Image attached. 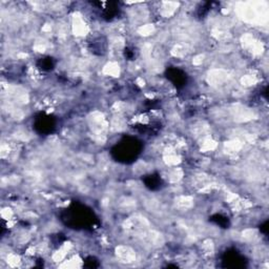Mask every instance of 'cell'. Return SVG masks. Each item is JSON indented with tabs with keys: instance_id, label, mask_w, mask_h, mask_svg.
<instances>
[{
	"instance_id": "4",
	"label": "cell",
	"mask_w": 269,
	"mask_h": 269,
	"mask_svg": "<svg viewBox=\"0 0 269 269\" xmlns=\"http://www.w3.org/2000/svg\"><path fill=\"white\" fill-rule=\"evenodd\" d=\"M225 267H232V268H241L245 267L246 261L244 256H242L236 250L226 252L223 256V261Z\"/></svg>"
},
{
	"instance_id": "8",
	"label": "cell",
	"mask_w": 269,
	"mask_h": 269,
	"mask_svg": "<svg viewBox=\"0 0 269 269\" xmlns=\"http://www.w3.org/2000/svg\"><path fill=\"white\" fill-rule=\"evenodd\" d=\"M213 222H215L217 225L223 227V229H226L230 225V221L226 217H223L222 215H216L211 219Z\"/></svg>"
},
{
	"instance_id": "6",
	"label": "cell",
	"mask_w": 269,
	"mask_h": 269,
	"mask_svg": "<svg viewBox=\"0 0 269 269\" xmlns=\"http://www.w3.org/2000/svg\"><path fill=\"white\" fill-rule=\"evenodd\" d=\"M144 183H146L147 188H149L150 190H158L161 188V178L158 175H150L148 176L146 179H144Z\"/></svg>"
},
{
	"instance_id": "3",
	"label": "cell",
	"mask_w": 269,
	"mask_h": 269,
	"mask_svg": "<svg viewBox=\"0 0 269 269\" xmlns=\"http://www.w3.org/2000/svg\"><path fill=\"white\" fill-rule=\"evenodd\" d=\"M34 128L40 134L49 135L56 129V120L49 115H40L35 119Z\"/></svg>"
},
{
	"instance_id": "1",
	"label": "cell",
	"mask_w": 269,
	"mask_h": 269,
	"mask_svg": "<svg viewBox=\"0 0 269 269\" xmlns=\"http://www.w3.org/2000/svg\"><path fill=\"white\" fill-rule=\"evenodd\" d=\"M142 146L135 138H124L113 149V156L122 163L133 162L141 153Z\"/></svg>"
},
{
	"instance_id": "7",
	"label": "cell",
	"mask_w": 269,
	"mask_h": 269,
	"mask_svg": "<svg viewBox=\"0 0 269 269\" xmlns=\"http://www.w3.org/2000/svg\"><path fill=\"white\" fill-rule=\"evenodd\" d=\"M38 66L40 69H43L44 71H52L54 69L55 62L51 57L41 58L38 62Z\"/></svg>"
},
{
	"instance_id": "5",
	"label": "cell",
	"mask_w": 269,
	"mask_h": 269,
	"mask_svg": "<svg viewBox=\"0 0 269 269\" xmlns=\"http://www.w3.org/2000/svg\"><path fill=\"white\" fill-rule=\"evenodd\" d=\"M167 77L178 89L185 87L186 82H188V76H186V74L182 70L177 69V68L168 69Z\"/></svg>"
},
{
	"instance_id": "2",
	"label": "cell",
	"mask_w": 269,
	"mask_h": 269,
	"mask_svg": "<svg viewBox=\"0 0 269 269\" xmlns=\"http://www.w3.org/2000/svg\"><path fill=\"white\" fill-rule=\"evenodd\" d=\"M67 224L69 223L72 226H77L76 229H86V227L93 225L95 218L94 213L87 209L85 205L74 204L69 210Z\"/></svg>"
}]
</instances>
